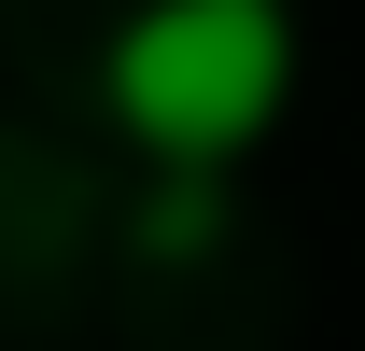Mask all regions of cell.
I'll return each instance as SVG.
<instances>
[{"label": "cell", "instance_id": "1", "mask_svg": "<svg viewBox=\"0 0 365 351\" xmlns=\"http://www.w3.org/2000/svg\"><path fill=\"white\" fill-rule=\"evenodd\" d=\"M295 98V0H140L113 29V113L155 169H239Z\"/></svg>", "mask_w": 365, "mask_h": 351}]
</instances>
